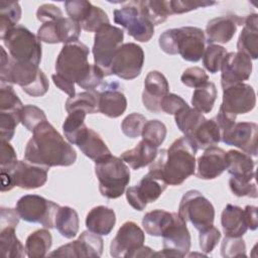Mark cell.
<instances>
[{"instance_id":"cell-1","label":"cell","mask_w":258,"mask_h":258,"mask_svg":"<svg viewBox=\"0 0 258 258\" xmlns=\"http://www.w3.org/2000/svg\"><path fill=\"white\" fill-rule=\"evenodd\" d=\"M28 140L24 159L45 167L70 166L77 160V152L48 122L40 123Z\"/></svg>"},{"instance_id":"cell-2","label":"cell","mask_w":258,"mask_h":258,"mask_svg":"<svg viewBox=\"0 0 258 258\" xmlns=\"http://www.w3.org/2000/svg\"><path fill=\"white\" fill-rule=\"evenodd\" d=\"M198 148L187 136L176 139L168 149L157 152L150 163L148 173L167 185H179L195 174Z\"/></svg>"},{"instance_id":"cell-3","label":"cell","mask_w":258,"mask_h":258,"mask_svg":"<svg viewBox=\"0 0 258 258\" xmlns=\"http://www.w3.org/2000/svg\"><path fill=\"white\" fill-rule=\"evenodd\" d=\"M0 81L4 84H16L27 95L41 97L46 94L49 83L38 66L30 62H19L7 54L4 47H0Z\"/></svg>"},{"instance_id":"cell-4","label":"cell","mask_w":258,"mask_h":258,"mask_svg":"<svg viewBox=\"0 0 258 258\" xmlns=\"http://www.w3.org/2000/svg\"><path fill=\"white\" fill-rule=\"evenodd\" d=\"M89 52L88 46L81 41L63 44L55 60L56 74L82 87L93 68L88 61Z\"/></svg>"},{"instance_id":"cell-5","label":"cell","mask_w":258,"mask_h":258,"mask_svg":"<svg viewBox=\"0 0 258 258\" xmlns=\"http://www.w3.org/2000/svg\"><path fill=\"white\" fill-rule=\"evenodd\" d=\"M95 173L99 180V190L107 199L121 197L130 181V170L127 164L112 154L95 161Z\"/></svg>"},{"instance_id":"cell-6","label":"cell","mask_w":258,"mask_h":258,"mask_svg":"<svg viewBox=\"0 0 258 258\" xmlns=\"http://www.w3.org/2000/svg\"><path fill=\"white\" fill-rule=\"evenodd\" d=\"M1 39L14 60L36 66L40 63L41 41L26 27L16 25L8 30Z\"/></svg>"},{"instance_id":"cell-7","label":"cell","mask_w":258,"mask_h":258,"mask_svg":"<svg viewBox=\"0 0 258 258\" xmlns=\"http://www.w3.org/2000/svg\"><path fill=\"white\" fill-rule=\"evenodd\" d=\"M124 32L121 28L104 24L95 32L93 55L94 61L104 73L105 77L110 76V66L118 48L122 45Z\"/></svg>"},{"instance_id":"cell-8","label":"cell","mask_w":258,"mask_h":258,"mask_svg":"<svg viewBox=\"0 0 258 258\" xmlns=\"http://www.w3.org/2000/svg\"><path fill=\"white\" fill-rule=\"evenodd\" d=\"M177 214L183 222L191 223L199 231L213 225L215 219L214 206L197 189H190L182 196Z\"/></svg>"},{"instance_id":"cell-9","label":"cell","mask_w":258,"mask_h":258,"mask_svg":"<svg viewBox=\"0 0 258 258\" xmlns=\"http://www.w3.org/2000/svg\"><path fill=\"white\" fill-rule=\"evenodd\" d=\"M59 206L37 195H25L16 203L15 210L20 219L28 223H37L47 229L54 227Z\"/></svg>"},{"instance_id":"cell-10","label":"cell","mask_w":258,"mask_h":258,"mask_svg":"<svg viewBox=\"0 0 258 258\" xmlns=\"http://www.w3.org/2000/svg\"><path fill=\"white\" fill-rule=\"evenodd\" d=\"M49 167L18 160L11 172H1V191H8L14 186L33 189L42 186L47 180Z\"/></svg>"},{"instance_id":"cell-11","label":"cell","mask_w":258,"mask_h":258,"mask_svg":"<svg viewBox=\"0 0 258 258\" xmlns=\"http://www.w3.org/2000/svg\"><path fill=\"white\" fill-rule=\"evenodd\" d=\"M144 51L142 47L133 42L122 44L116 51L110 66V76L115 75L123 80H133L142 71Z\"/></svg>"},{"instance_id":"cell-12","label":"cell","mask_w":258,"mask_h":258,"mask_svg":"<svg viewBox=\"0 0 258 258\" xmlns=\"http://www.w3.org/2000/svg\"><path fill=\"white\" fill-rule=\"evenodd\" d=\"M113 14L115 23L124 27L135 40L147 42L153 36L154 25L142 14L135 1L129 2L121 9H115Z\"/></svg>"},{"instance_id":"cell-13","label":"cell","mask_w":258,"mask_h":258,"mask_svg":"<svg viewBox=\"0 0 258 258\" xmlns=\"http://www.w3.org/2000/svg\"><path fill=\"white\" fill-rule=\"evenodd\" d=\"M162 247L160 252H155L154 256L161 257H184L190 249V234L177 213H173L171 224L162 234Z\"/></svg>"},{"instance_id":"cell-14","label":"cell","mask_w":258,"mask_h":258,"mask_svg":"<svg viewBox=\"0 0 258 258\" xmlns=\"http://www.w3.org/2000/svg\"><path fill=\"white\" fill-rule=\"evenodd\" d=\"M256 95L254 89L244 83L223 88V102L220 109L229 115L237 117L238 114H246L254 109Z\"/></svg>"},{"instance_id":"cell-15","label":"cell","mask_w":258,"mask_h":258,"mask_svg":"<svg viewBox=\"0 0 258 258\" xmlns=\"http://www.w3.org/2000/svg\"><path fill=\"white\" fill-rule=\"evenodd\" d=\"M104 243L100 235L91 231H84L80 237L71 243L58 247L48 254L50 257H100L103 253Z\"/></svg>"},{"instance_id":"cell-16","label":"cell","mask_w":258,"mask_h":258,"mask_svg":"<svg viewBox=\"0 0 258 258\" xmlns=\"http://www.w3.org/2000/svg\"><path fill=\"white\" fill-rule=\"evenodd\" d=\"M81 25L70 17L43 23L37 30L36 36L45 43H71L79 41Z\"/></svg>"},{"instance_id":"cell-17","label":"cell","mask_w":258,"mask_h":258,"mask_svg":"<svg viewBox=\"0 0 258 258\" xmlns=\"http://www.w3.org/2000/svg\"><path fill=\"white\" fill-rule=\"evenodd\" d=\"M257 137L258 126L254 122H235L221 132V140L225 144L233 145L253 156H257Z\"/></svg>"},{"instance_id":"cell-18","label":"cell","mask_w":258,"mask_h":258,"mask_svg":"<svg viewBox=\"0 0 258 258\" xmlns=\"http://www.w3.org/2000/svg\"><path fill=\"white\" fill-rule=\"evenodd\" d=\"M145 241L144 232L134 222H125L118 230L110 244V254L113 257H131Z\"/></svg>"},{"instance_id":"cell-19","label":"cell","mask_w":258,"mask_h":258,"mask_svg":"<svg viewBox=\"0 0 258 258\" xmlns=\"http://www.w3.org/2000/svg\"><path fill=\"white\" fill-rule=\"evenodd\" d=\"M166 186L165 182L147 173L137 185L127 188L126 199L134 210L143 211L148 203L155 202L161 196Z\"/></svg>"},{"instance_id":"cell-20","label":"cell","mask_w":258,"mask_h":258,"mask_svg":"<svg viewBox=\"0 0 258 258\" xmlns=\"http://www.w3.org/2000/svg\"><path fill=\"white\" fill-rule=\"evenodd\" d=\"M222 88L247 81L252 74V60L242 52H228L221 67Z\"/></svg>"},{"instance_id":"cell-21","label":"cell","mask_w":258,"mask_h":258,"mask_svg":"<svg viewBox=\"0 0 258 258\" xmlns=\"http://www.w3.org/2000/svg\"><path fill=\"white\" fill-rule=\"evenodd\" d=\"M206 36L201 28L194 26L177 28V50L184 60L199 61L203 57Z\"/></svg>"},{"instance_id":"cell-22","label":"cell","mask_w":258,"mask_h":258,"mask_svg":"<svg viewBox=\"0 0 258 258\" xmlns=\"http://www.w3.org/2000/svg\"><path fill=\"white\" fill-rule=\"evenodd\" d=\"M169 92V85L166 78L158 71H151L144 80V90L142 93V102L144 107L153 113H158L160 101Z\"/></svg>"},{"instance_id":"cell-23","label":"cell","mask_w":258,"mask_h":258,"mask_svg":"<svg viewBox=\"0 0 258 258\" xmlns=\"http://www.w3.org/2000/svg\"><path fill=\"white\" fill-rule=\"evenodd\" d=\"M242 24H244V18L235 14L213 18L206 26L208 43H228L235 35L237 26Z\"/></svg>"},{"instance_id":"cell-24","label":"cell","mask_w":258,"mask_h":258,"mask_svg":"<svg viewBox=\"0 0 258 258\" xmlns=\"http://www.w3.org/2000/svg\"><path fill=\"white\" fill-rule=\"evenodd\" d=\"M127 108V100L118 83L105 84L99 91V112L109 118H118Z\"/></svg>"},{"instance_id":"cell-25","label":"cell","mask_w":258,"mask_h":258,"mask_svg":"<svg viewBox=\"0 0 258 258\" xmlns=\"http://www.w3.org/2000/svg\"><path fill=\"white\" fill-rule=\"evenodd\" d=\"M226 151L217 146L206 148L198 158L197 176L201 179H214L226 170Z\"/></svg>"},{"instance_id":"cell-26","label":"cell","mask_w":258,"mask_h":258,"mask_svg":"<svg viewBox=\"0 0 258 258\" xmlns=\"http://www.w3.org/2000/svg\"><path fill=\"white\" fill-rule=\"evenodd\" d=\"M237 49L251 59L258 57V15L256 13H251L244 18V27L237 41Z\"/></svg>"},{"instance_id":"cell-27","label":"cell","mask_w":258,"mask_h":258,"mask_svg":"<svg viewBox=\"0 0 258 258\" xmlns=\"http://www.w3.org/2000/svg\"><path fill=\"white\" fill-rule=\"evenodd\" d=\"M116 224L115 212L105 206L93 208L86 217V227L98 235H109Z\"/></svg>"},{"instance_id":"cell-28","label":"cell","mask_w":258,"mask_h":258,"mask_svg":"<svg viewBox=\"0 0 258 258\" xmlns=\"http://www.w3.org/2000/svg\"><path fill=\"white\" fill-rule=\"evenodd\" d=\"M221 224L225 236L229 237H242L248 230L244 210L231 204L223 210Z\"/></svg>"},{"instance_id":"cell-29","label":"cell","mask_w":258,"mask_h":258,"mask_svg":"<svg viewBox=\"0 0 258 258\" xmlns=\"http://www.w3.org/2000/svg\"><path fill=\"white\" fill-rule=\"evenodd\" d=\"M226 169L232 176L248 179L255 178V163L251 155L238 150H229L226 152Z\"/></svg>"},{"instance_id":"cell-30","label":"cell","mask_w":258,"mask_h":258,"mask_svg":"<svg viewBox=\"0 0 258 258\" xmlns=\"http://www.w3.org/2000/svg\"><path fill=\"white\" fill-rule=\"evenodd\" d=\"M157 152L156 146L142 139L134 148L124 151L120 158L132 169L137 170L150 164L155 159Z\"/></svg>"},{"instance_id":"cell-31","label":"cell","mask_w":258,"mask_h":258,"mask_svg":"<svg viewBox=\"0 0 258 258\" xmlns=\"http://www.w3.org/2000/svg\"><path fill=\"white\" fill-rule=\"evenodd\" d=\"M185 136V135H184ZM189 137L199 149H206L215 146L221 141V129L213 119L204 120Z\"/></svg>"},{"instance_id":"cell-32","label":"cell","mask_w":258,"mask_h":258,"mask_svg":"<svg viewBox=\"0 0 258 258\" xmlns=\"http://www.w3.org/2000/svg\"><path fill=\"white\" fill-rule=\"evenodd\" d=\"M77 146L87 157L94 161L101 160L111 154L110 149L100 135L91 128L88 129L87 133L79 141Z\"/></svg>"},{"instance_id":"cell-33","label":"cell","mask_w":258,"mask_h":258,"mask_svg":"<svg viewBox=\"0 0 258 258\" xmlns=\"http://www.w3.org/2000/svg\"><path fill=\"white\" fill-rule=\"evenodd\" d=\"M80 221L76 210L68 206L59 207L54 220V227L58 233L64 238L72 239L77 236Z\"/></svg>"},{"instance_id":"cell-34","label":"cell","mask_w":258,"mask_h":258,"mask_svg":"<svg viewBox=\"0 0 258 258\" xmlns=\"http://www.w3.org/2000/svg\"><path fill=\"white\" fill-rule=\"evenodd\" d=\"M16 227L0 226V250L6 258H22L26 255L25 247L15 234Z\"/></svg>"},{"instance_id":"cell-35","label":"cell","mask_w":258,"mask_h":258,"mask_svg":"<svg viewBox=\"0 0 258 258\" xmlns=\"http://www.w3.org/2000/svg\"><path fill=\"white\" fill-rule=\"evenodd\" d=\"M52 244V237L48 230L39 229L31 233L25 242L26 255L29 258H40L46 256Z\"/></svg>"},{"instance_id":"cell-36","label":"cell","mask_w":258,"mask_h":258,"mask_svg":"<svg viewBox=\"0 0 258 258\" xmlns=\"http://www.w3.org/2000/svg\"><path fill=\"white\" fill-rule=\"evenodd\" d=\"M86 112L77 110L69 113L62 124V130L64 137L72 144H78L79 141L85 136L88 131V127L85 124Z\"/></svg>"},{"instance_id":"cell-37","label":"cell","mask_w":258,"mask_h":258,"mask_svg":"<svg viewBox=\"0 0 258 258\" xmlns=\"http://www.w3.org/2000/svg\"><path fill=\"white\" fill-rule=\"evenodd\" d=\"M172 220L173 213L157 209L144 215L142 219V226L148 235L161 237L165 229L171 224Z\"/></svg>"},{"instance_id":"cell-38","label":"cell","mask_w":258,"mask_h":258,"mask_svg":"<svg viewBox=\"0 0 258 258\" xmlns=\"http://www.w3.org/2000/svg\"><path fill=\"white\" fill-rule=\"evenodd\" d=\"M66 110L68 113L81 110L87 114H95L99 112V92L86 91L76 94L68 98L66 101Z\"/></svg>"},{"instance_id":"cell-39","label":"cell","mask_w":258,"mask_h":258,"mask_svg":"<svg viewBox=\"0 0 258 258\" xmlns=\"http://www.w3.org/2000/svg\"><path fill=\"white\" fill-rule=\"evenodd\" d=\"M142 14L153 24L164 22L171 15L169 1H135Z\"/></svg>"},{"instance_id":"cell-40","label":"cell","mask_w":258,"mask_h":258,"mask_svg":"<svg viewBox=\"0 0 258 258\" xmlns=\"http://www.w3.org/2000/svg\"><path fill=\"white\" fill-rule=\"evenodd\" d=\"M217 99V88L213 82H207L197 88L191 97V105L201 113H210Z\"/></svg>"},{"instance_id":"cell-41","label":"cell","mask_w":258,"mask_h":258,"mask_svg":"<svg viewBox=\"0 0 258 258\" xmlns=\"http://www.w3.org/2000/svg\"><path fill=\"white\" fill-rule=\"evenodd\" d=\"M174 120L179 131L185 136H190L206 118L203 113L187 105L174 115Z\"/></svg>"},{"instance_id":"cell-42","label":"cell","mask_w":258,"mask_h":258,"mask_svg":"<svg viewBox=\"0 0 258 258\" xmlns=\"http://www.w3.org/2000/svg\"><path fill=\"white\" fill-rule=\"evenodd\" d=\"M21 18V7L17 1L0 2V37L17 25Z\"/></svg>"},{"instance_id":"cell-43","label":"cell","mask_w":258,"mask_h":258,"mask_svg":"<svg viewBox=\"0 0 258 258\" xmlns=\"http://www.w3.org/2000/svg\"><path fill=\"white\" fill-rule=\"evenodd\" d=\"M23 104L10 84L0 85V112L20 114Z\"/></svg>"},{"instance_id":"cell-44","label":"cell","mask_w":258,"mask_h":258,"mask_svg":"<svg viewBox=\"0 0 258 258\" xmlns=\"http://www.w3.org/2000/svg\"><path fill=\"white\" fill-rule=\"evenodd\" d=\"M225 47L219 44H209L203 54V63L208 72L216 74L221 70L223 60L227 54Z\"/></svg>"},{"instance_id":"cell-45","label":"cell","mask_w":258,"mask_h":258,"mask_svg":"<svg viewBox=\"0 0 258 258\" xmlns=\"http://www.w3.org/2000/svg\"><path fill=\"white\" fill-rule=\"evenodd\" d=\"M141 136L143 140L158 147L163 143L166 137V127L159 120L146 121Z\"/></svg>"},{"instance_id":"cell-46","label":"cell","mask_w":258,"mask_h":258,"mask_svg":"<svg viewBox=\"0 0 258 258\" xmlns=\"http://www.w3.org/2000/svg\"><path fill=\"white\" fill-rule=\"evenodd\" d=\"M47 121L44 112L34 106V105H25L20 113V123L30 132L42 122Z\"/></svg>"},{"instance_id":"cell-47","label":"cell","mask_w":258,"mask_h":258,"mask_svg":"<svg viewBox=\"0 0 258 258\" xmlns=\"http://www.w3.org/2000/svg\"><path fill=\"white\" fill-rule=\"evenodd\" d=\"M229 186L231 191L236 197H248L252 199H256L258 196L257 185L255 182V178H238L232 176L229 179Z\"/></svg>"},{"instance_id":"cell-48","label":"cell","mask_w":258,"mask_h":258,"mask_svg":"<svg viewBox=\"0 0 258 258\" xmlns=\"http://www.w3.org/2000/svg\"><path fill=\"white\" fill-rule=\"evenodd\" d=\"M64 8L69 17L81 23L89 16L93 4L86 0H69L64 2Z\"/></svg>"},{"instance_id":"cell-49","label":"cell","mask_w":258,"mask_h":258,"mask_svg":"<svg viewBox=\"0 0 258 258\" xmlns=\"http://www.w3.org/2000/svg\"><path fill=\"white\" fill-rule=\"evenodd\" d=\"M221 254L225 258L246 257V244L242 237L225 236L221 245Z\"/></svg>"},{"instance_id":"cell-50","label":"cell","mask_w":258,"mask_h":258,"mask_svg":"<svg viewBox=\"0 0 258 258\" xmlns=\"http://www.w3.org/2000/svg\"><path fill=\"white\" fill-rule=\"evenodd\" d=\"M146 119L139 113H131L121 123V130L129 138H137L141 135Z\"/></svg>"},{"instance_id":"cell-51","label":"cell","mask_w":258,"mask_h":258,"mask_svg":"<svg viewBox=\"0 0 258 258\" xmlns=\"http://www.w3.org/2000/svg\"><path fill=\"white\" fill-rule=\"evenodd\" d=\"M20 122V114L0 112V139L9 142Z\"/></svg>"},{"instance_id":"cell-52","label":"cell","mask_w":258,"mask_h":258,"mask_svg":"<svg viewBox=\"0 0 258 258\" xmlns=\"http://www.w3.org/2000/svg\"><path fill=\"white\" fill-rule=\"evenodd\" d=\"M220 239H221V233L213 225H210L200 230L199 242H200L201 250L206 254L211 253L217 246Z\"/></svg>"},{"instance_id":"cell-53","label":"cell","mask_w":258,"mask_h":258,"mask_svg":"<svg viewBox=\"0 0 258 258\" xmlns=\"http://www.w3.org/2000/svg\"><path fill=\"white\" fill-rule=\"evenodd\" d=\"M109 23L110 21L107 13L100 7L93 5L89 16L86 18L85 21L81 23V27L86 31L96 32L97 29L100 28L102 25Z\"/></svg>"},{"instance_id":"cell-54","label":"cell","mask_w":258,"mask_h":258,"mask_svg":"<svg viewBox=\"0 0 258 258\" xmlns=\"http://www.w3.org/2000/svg\"><path fill=\"white\" fill-rule=\"evenodd\" d=\"M180 81L184 86L197 89L209 82V76L202 68L191 67L182 73Z\"/></svg>"},{"instance_id":"cell-55","label":"cell","mask_w":258,"mask_h":258,"mask_svg":"<svg viewBox=\"0 0 258 258\" xmlns=\"http://www.w3.org/2000/svg\"><path fill=\"white\" fill-rule=\"evenodd\" d=\"M0 169L1 172H11L17 164V155L14 148L7 141L0 142Z\"/></svg>"},{"instance_id":"cell-56","label":"cell","mask_w":258,"mask_h":258,"mask_svg":"<svg viewBox=\"0 0 258 258\" xmlns=\"http://www.w3.org/2000/svg\"><path fill=\"white\" fill-rule=\"evenodd\" d=\"M215 1H207V0H172L169 1V7L171 14H181V13H186L191 10H196L198 8H205L208 6L215 5Z\"/></svg>"},{"instance_id":"cell-57","label":"cell","mask_w":258,"mask_h":258,"mask_svg":"<svg viewBox=\"0 0 258 258\" xmlns=\"http://www.w3.org/2000/svg\"><path fill=\"white\" fill-rule=\"evenodd\" d=\"M158 44L163 52L171 55L177 54V28L163 31L158 38Z\"/></svg>"},{"instance_id":"cell-58","label":"cell","mask_w":258,"mask_h":258,"mask_svg":"<svg viewBox=\"0 0 258 258\" xmlns=\"http://www.w3.org/2000/svg\"><path fill=\"white\" fill-rule=\"evenodd\" d=\"M187 106V103L178 95L168 93L160 101V109L166 114L175 115L178 111Z\"/></svg>"},{"instance_id":"cell-59","label":"cell","mask_w":258,"mask_h":258,"mask_svg":"<svg viewBox=\"0 0 258 258\" xmlns=\"http://www.w3.org/2000/svg\"><path fill=\"white\" fill-rule=\"evenodd\" d=\"M61 10L53 4H42L36 11V18L42 23L62 18Z\"/></svg>"},{"instance_id":"cell-60","label":"cell","mask_w":258,"mask_h":258,"mask_svg":"<svg viewBox=\"0 0 258 258\" xmlns=\"http://www.w3.org/2000/svg\"><path fill=\"white\" fill-rule=\"evenodd\" d=\"M51 79L54 83V85L62 92H64L66 94H68L70 97H73L76 95V92H75V84L66 80L64 78L60 77L59 75L57 74H53L51 76Z\"/></svg>"},{"instance_id":"cell-61","label":"cell","mask_w":258,"mask_h":258,"mask_svg":"<svg viewBox=\"0 0 258 258\" xmlns=\"http://www.w3.org/2000/svg\"><path fill=\"white\" fill-rule=\"evenodd\" d=\"M245 214V220L248 229L254 231L258 227V221H257V207L255 206H246L244 209Z\"/></svg>"},{"instance_id":"cell-62","label":"cell","mask_w":258,"mask_h":258,"mask_svg":"<svg viewBox=\"0 0 258 258\" xmlns=\"http://www.w3.org/2000/svg\"><path fill=\"white\" fill-rule=\"evenodd\" d=\"M154 251L147 246H141L140 248H138L131 257H152L154 256Z\"/></svg>"}]
</instances>
